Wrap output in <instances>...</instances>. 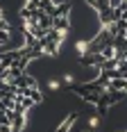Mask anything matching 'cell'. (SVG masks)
<instances>
[{
	"label": "cell",
	"instance_id": "5",
	"mask_svg": "<svg viewBox=\"0 0 127 132\" xmlns=\"http://www.w3.org/2000/svg\"><path fill=\"white\" fill-rule=\"evenodd\" d=\"M2 16H5V12H2V9H0V18H2Z\"/></svg>",
	"mask_w": 127,
	"mask_h": 132
},
{
	"label": "cell",
	"instance_id": "2",
	"mask_svg": "<svg viewBox=\"0 0 127 132\" xmlns=\"http://www.w3.org/2000/svg\"><path fill=\"white\" fill-rule=\"evenodd\" d=\"M98 125H100V116H98V114H91V116H89V128H91V130H95Z\"/></svg>",
	"mask_w": 127,
	"mask_h": 132
},
{
	"label": "cell",
	"instance_id": "1",
	"mask_svg": "<svg viewBox=\"0 0 127 132\" xmlns=\"http://www.w3.org/2000/svg\"><path fill=\"white\" fill-rule=\"evenodd\" d=\"M75 121H77V112H73V114H68V116H66V119L61 121V125L57 128V132H68L70 128H73V123H75Z\"/></svg>",
	"mask_w": 127,
	"mask_h": 132
},
{
	"label": "cell",
	"instance_id": "3",
	"mask_svg": "<svg viewBox=\"0 0 127 132\" xmlns=\"http://www.w3.org/2000/svg\"><path fill=\"white\" fill-rule=\"evenodd\" d=\"M59 87H61V82H59V80H50V82H48V89H50V91H57Z\"/></svg>",
	"mask_w": 127,
	"mask_h": 132
},
{
	"label": "cell",
	"instance_id": "4",
	"mask_svg": "<svg viewBox=\"0 0 127 132\" xmlns=\"http://www.w3.org/2000/svg\"><path fill=\"white\" fill-rule=\"evenodd\" d=\"M63 84H68V87H70V84H73V75H70V73H66V75H63Z\"/></svg>",
	"mask_w": 127,
	"mask_h": 132
}]
</instances>
